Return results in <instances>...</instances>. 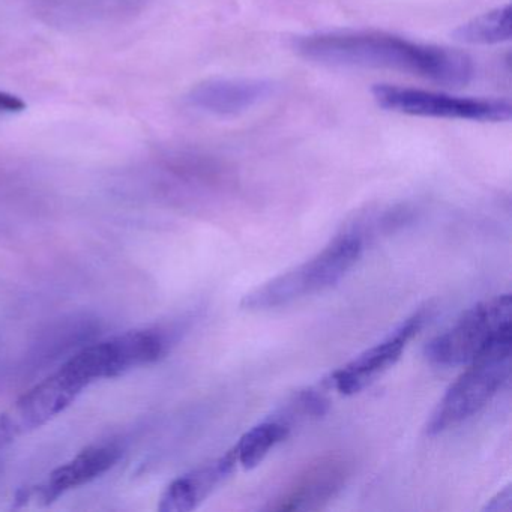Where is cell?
I'll list each match as a JSON object with an SVG mask.
<instances>
[{
    "instance_id": "obj_4",
    "label": "cell",
    "mask_w": 512,
    "mask_h": 512,
    "mask_svg": "<svg viewBox=\"0 0 512 512\" xmlns=\"http://www.w3.org/2000/svg\"><path fill=\"white\" fill-rule=\"evenodd\" d=\"M512 298L494 296L467 310L425 346V358L439 367L467 365L494 343L512 335Z\"/></svg>"
},
{
    "instance_id": "obj_3",
    "label": "cell",
    "mask_w": 512,
    "mask_h": 512,
    "mask_svg": "<svg viewBox=\"0 0 512 512\" xmlns=\"http://www.w3.org/2000/svg\"><path fill=\"white\" fill-rule=\"evenodd\" d=\"M449 386L427 422L430 436L445 433L478 415L503 388L512 367V335L494 343Z\"/></svg>"
},
{
    "instance_id": "obj_11",
    "label": "cell",
    "mask_w": 512,
    "mask_h": 512,
    "mask_svg": "<svg viewBox=\"0 0 512 512\" xmlns=\"http://www.w3.org/2000/svg\"><path fill=\"white\" fill-rule=\"evenodd\" d=\"M274 92V85L268 80L232 77V79H211L191 89L188 101L202 112L218 116H233L253 109L268 100Z\"/></svg>"
},
{
    "instance_id": "obj_12",
    "label": "cell",
    "mask_w": 512,
    "mask_h": 512,
    "mask_svg": "<svg viewBox=\"0 0 512 512\" xmlns=\"http://www.w3.org/2000/svg\"><path fill=\"white\" fill-rule=\"evenodd\" d=\"M290 431H292V425L283 418L268 419L250 428L233 446L238 464H241L244 469H254L259 466L278 443L289 437Z\"/></svg>"
},
{
    "instance_id": "obj_13",
    "label": "cell",
    "mask_w": 512,
    "mask_h": 512,
    "mask_svg": "<svg viewBox=\"0 0 512 512\" xmlns=\"http://www.w3.org/2000/svg\"><path fill=\"white\" fill-rule=\"evenodd\" d=\"M511 37L512 13L509 5L481 14L454 31L455 40L469 46H494L508 43Z\"/></svg>"
},
{
    "instance_id": "obj_9",
    "label": "cell",
    "mask_w": 512,
    "mask_h": 512,
    "mask_svg": "<svg viewBox=\"0 0 512 512\" xmlns=\"http://www.w3.org/2000/svg\"><path fill=\"white\" fill-rule=\"evenodd\" d=\"M122 457V449L115 443L92 445L79 452L73 460L62 464L50 473L46 481L38 487L29 488L17 500H29L34 497L40 505H50L59 497L74 488L82 487L109 472Z\"/></svg>"
},
{
    "instance_id": "obj_15",
    "label": "cell",
    "mask_w": 512,
    "mask_h": 512,
    "mask_svg": "<svg viewBox=\"0 0 512 512\" xmlns=\"http://www.w3.org/2000/svg\"><path fill=\"white\" fill-rule=\"evenodd\" d=\"M26 109L25 101L16 95L0 92V113H19Z\"/></svg>"
},
{
    "instance_id": "obj_5",
    "label": "cell",
    "mask_w": 512,
    "mask_h": 512,
    "mask_svg": "<svg viewBox=\"0 0 512 512\" xmlns=\"http://www.w3.org/2000/svg\"><path fill=\"white\" fill-rule=\"evenodd\" d=\"M92 379L79 356L74 355L52 376L29 389L0 413V448L38 430L77 400Z\"/></svg>"
},
{
    "instance_id": "obj_14",
    "label": "cell",
    "mask_w": 512,
    "mask_h": 512,
    "mask_svg": "<svg viewBox=\"0 0 512 512\" xmlns=\"http://www.w3.org/2000/svg\"><path fill=\"white\" fill-rule=\"evenodd\" d=\"M512 509V485L508 484L499 491L496 496L488 500L482 511L511 512Z\"/></svg>"
},
{
    "instance_id": "obj_1",
    "label": "cell",
    "mask_w": 512,
    "mask_h": 512,
    "mask_svg": "<svg viewBox=\"0 0 512 512\" xmlns=\"http://www.w3.org/2000/svg\"><path fill=\"white\" fill-rule=\"evenodd\" d=\"M295 49L307 61L326 67L398 71L446 86H464L473 77V62L466 53L386 32L307 35L296 41Z\"/></svg>"
},
{
    "instance_id": "obj_10",
    "label": "cell",
    "mask_w": 512,
    "mask_h": 512,
    "mask_svg": "<svg viewBox=\"0 0 512 512\" xmlns=\"http://www.w3.org/2000/svg\"><path fill=\"white\" fill-rule=\"evenodd\" d=\"M238 467L235 449L200 464L196 469L176 478L161 496L160 512H190L199 508L217 488H220Z\"/></svg>"
},
{
    "instance_id": "obj_2",
    "label": "cell",
    "mask_w": 512,
    "mask_h": 512,
    "mask_svg": "<svg viewBox=\"0 0 512 512\" xmlns=\"http://www.w3.org/2000/svg\"><path fill=\"white\" fill-rule=\"evenodd\" d=\"M364 251L361 232L337 236L316 256L266 281L242 298L247 311H269L325 292L343 280Z\"/></svg>"
},
{
    "instance_id": "obj_6",
    "label": "cell",
    "mask_w": 512,
    "mask_h": 512,
    "mask_svg": "<svg viewBox=\"0 0 512 512\" xmlns=\"http://www.w3.org/2000/svg\"><path fill=\"white\" fill-rule=\"evenodd\" d=\"M371 94L380 109L419 118L505 122L512 116L511 103L506 100L455 97L443 92L394 85H376Z\"/></svg>"
},
{
    "instance_id": "obj_8",
    "label": "cell",
    "mask_w": 512,
    "mask_h": 512,
    "mask_svg": "<svg viewBox=\"0 0 512 512\" xmlns=\"http://www.w3.org/2000/svg\"><path fill=\"white\" fill-rule=\"evenodd\" d=\"M350 476V466L341 457H323L308 464L266 509L272 511H317L340 494Z\"/></svg>"
},
{
    "instance_id": "obj_7",
    "label": "cell",
    "mask_w": 512,
    "mask_h": 512,
    "mask_svg": "<svg viewBox=\"0 0 512 512\" xmlns=\"http://www.w3.org/2000/svg\"><path fill=\"white\" fill-rule=\"evenodd\" d=\"M425 319L427 314L424 311L413 314L385 340L365 350L343 367L332 371L331 376L325 379V385L340 392L341 395L358 394L401 358L407 344L421 331Z\"/></svg>"
}]
</instances>
